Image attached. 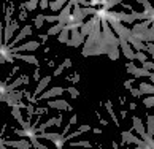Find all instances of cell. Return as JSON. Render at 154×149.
Listing matches in <instances>:
<instances>
[{"label": "cell", "mask_w": 154, "mask_h": 149, "mask_svg": "<svg viewBox=\"0 0 154 149\" xmlns=\"http://www.w3.org/2000/svg\"><path fill=\"white\" fill-rule=\"evenodd\" d=\"M40 48V43L38 41H27L24 44H21V46H16V48H11V54H21L22 51H29V53H33L35 49Z\"/></svg>", "instance_id": "cell-5"}, {"label": "cell", "mask_w": 154, "mask_h": 149, "mask_svg": "<svg viewBox=\"0 0 154 149\" xmlns=\"http://www.w3.org/2000/svg\"><path fill=\"white\" fill-rule=\"evenodd\" d=\"M99 121H100V124H102V125H103V127H105V125H108V122L105 121V119H102L100 116H99Z\"/></svg>", "instance_id": "cell-51"}, {"label": "cell", "mask_w": 154, "mask_h": 149, "mask_svg": "<svg viewBox=\"0 0 154 149\" xmlns=\"http://www.w3.org/2000/svg\"><path fill=\"white\" fill-rule=\"evenodd\" d=\"M26 110H27V116H33L35 114V108H33V105H30V103H27L26 105Z\"/></svg>", "instance_id": "cell-38"}, {"label": "cell", "mask_w": 154, "mask_h": 149, "mask_svg": "<svg viewBox=\"0 0 154 149\" xmlns=\"http://www.w3.org/2000/svg\"><path fill=\"white\" fill-rule=\"evenodd\" d=\"M100 3H102V7H103L105 10L110 11V8L116 7V5H118V3H121V2H119V0H111V2H108V0H102Z\"/></svg>", "instance_id": "cell-25"}, {"label": "cell", "mask_w": 154, "mask_h": 149, "mask_svg": "<svg viewBox=\"0 0 154 149\" xmlns=\"http://www.w3.org/2000/svg\"><path fill=\"white\" fill-rule=\"evenodd\" d=\"M49 81H51V76H45V78H42V79H40V83H38V86H37L35 92H33V95H32L33 99H37V97H38L40 94H42V92H43L45 89L48 87ZM37 100H38V99H37Z\"/></svg>", "instance_id": "cell-12"}, {"label": "cell", "mask_w": 154, "mask_h": 149, "mask_svg": "<svg viewBox=\"0 0 154 149\" xmlns=\"http://www.w3.org/2000/svg\"><path fill=\"white\" fill-rule=\"evenodd\" d=\"M143 105H145L146 108H151V106L154 105V97L149 95V97H146V99H143Z\"/></svg>", "instance_id": "cell-33"}, {"label": "cell", "mask_w": 154, "mask_h": 149, "mask_svg": "<svg viewBox=\"0 0 154 149\" xmlns=\"http://www.w3.org/2000/svg\"><path fill=\"white\" fill-rule=\"evenodd\" d=\"M57 40H59V43H68V40H70V32L67 30V29L64 27L62 29V32L59 33V37H57Z\"/></svg>", "instance_id": "cell-20"}, {"label": "cell", "mask_w": 154, "mask_h": 149, "mask_svg": "<svg viewBox=\"0 0 154 149\" xmlns=\"http://www.w3.org/2000/svg\"><path fill=\"white\" fill-rule=\"evenodd\" d=\"M132 122H134V130H135L137 133H138V135L141 136V140H143L148 146L154 147L152 136L146 135V130H145V125H143V122H141V119H140V117H137V116H134V117H132Z\"/></svg>", "instance_id": "cell-1"}, {"label": "cell", "mask_w": 154, "mask_h": 149, "mask_svg": "<svg viewBox=\"0 0 154 149\" xmlns=\"http://www.w3.org/2000/svg\"><path fill=\"white\" fill-rule=\"evenodd\" d=\"M3 62H5V59H3V57H0V64H3Z\"/></svg>", "instance_id": "cell-56"}, {"label": "cell", "mask_w": 154, "mask_h": 149, "mask_svg": "<svg viewBox=\"0 0 154 149\" xmlns=\"http://www.w3.org/2000/svg\"><path fill=\"white\" fill-rule=\"evenodd\" d=\"M81 10H83L84 18H86V16H97V10H95V8H91V7H88V8H81Z\"/></svg>", "instance_id": "cell-27"}, {"label": "cell", "mask_w": 154, "mask_h": 149, "mask_svg": "<svg viewBox=\"0 0 154 149\" xmlns=\"http://www.w3.org/2000/svg\"><path fill=\"white\" fill-rule=\"evenodd\" d=\"M134 57H135L137 60H140L141 64H143V62H146V60H148V56H146L145 53H141V51H137V53L134 54Z\"/></svg>", "instance_id": "cell-28"}, {"label": "cell", "mask_w": 154, "mask_h": 149, "mask_svg": "<svg viewBox=\"0 0 154 149\" xmlns=\"http://www.w3.org/2000/svg\"><path fill=\"white\" fill-rule=\"evenodd\" d=\"M2 143L5 146H10V147H14V149H30V141L27 140H2Z\"/></svg>", "instance_id": "cell-6"}, {"label": "cell", "mask_w": 154, "mask_h": 149, "mask_svg": "<svg viewBox=\"0 0 154 149\" xmlns=\"http://www.w3.org/2000/svg\"><path fill=\"white\" fill-rule=\"evenodd\" d=\"M125 68H127V71H129V73H132V74H134V78H140V76H148V78L154 79V74H152L151 71L145 70V68H137L134 62H127V64H125Z\"/></svg>", "instance_id": "cell-4"}, {"label": "cell", "mask_w": 154, "mask_h": 149, "mask_svg": "<svg viewBox=\"0 0 154 149\" xmlns=\"http://www.w3.org/2000/svg\"><path fill=\"white\" fill-rule=\"evenodd\" d=\"M62 92H64V87H51L49 90H46V92L40 94V100H48V99H51V97H57Z\"/></svg>", "instance_id": "cell-13"}, {"label": "cell", "mask_w": 154, "mask_h": 149, "mask_svg": "<svg viewBox=\"0 0 154 149\" xmlns=\"http://www.w3.org/2000/svg\"><path fill=\"white\" fill-rule=\"evenodd\" d=\"M45 113H48V108H37V110H35V114H37V116H42V114H45Z\"/></svg>", "instance_id": "cell-41"}, {"label": "cell", "mask_w": 154, "mask_h": 149, "mask_svg": "<svg viewBox=\"0 0 154 149\" xmlns=\"http://www.w3.org/2000/svg\"><path fill=\"white\" fill-rule=\"evenodd\" d=\"M138 3L145 7V13H149V14H152V11H154V10H152V7H151V5L146 2V0H138Z\"/></svg>", "instance_id": "cell-30"}, {"label": "cell", "mask_w": 154, "mask_h": 149, "mask_svg": "<svg viewBox=\"0 0 154 149\" xmlns=\"http://www.w3.org/2000/svg\"><path fill=\"white\" fill-rule=\"evenodd\" d=\"M62 71H64V67H62V65H59V67H57V68H56V70H54L53 76H60V74H62Z\"/></svg>", "instance_id": "cell-40"}, {"label": "cell", "mask_w": 154, "mask_h": 149, "mask_svg": "<svg viewBox=\"0 0 154 149\" xmlns=\"http://www.w3.org/2000/svg\"><path fill=\"white\" fill-rule=\"evenodd\" d=\"M48 108H54V110H60V111H73V106L70 105V103H67L65 100H49L48 102Z\"/></svg>", "instance_id": "cell-8"}, {"label": "cell", "mask_w": 154, "mask_h": 149, "mask_svg": "<svg viewBox=\"0 0 154 149\" xmlns=\"http://www.w3.org/2000/svg\"><path fill=\"white\" fill-rule=\"evenodd\" d=\"M119 40V48H121L122 49V54L125 56V57H127V59L130 60V62H134L135 60V57H134V49H132V46H130V44L127 43V41H125V40L124 38H118Z\"/></svg>", "instance_id": "cell-10"}, {"label": "cell", "mask_w": 154, "mask_h": 149, "mask_svg": "<svg viewBox=\"0 0 154 149\" xmlns=\"http://www.w3.org/2000/svg\"><path fill=\"white\" fill-rule=\"evenodd\" d=\"M67 92L72 95V99H78V95H79L78 89L75 87V86H68V87H67Z\"/></svg>", "instance_id": "cell-29"}, {"label": "cell", "mask_w": 154, "mask_h": 149, "mask_svg": "<svg viewBox=\"0 0 154 149\" xmlns=\"http://www.w3.org/2000/svg\"><path fill=\"white\" fill-rule=\"evenodd\" d=\"M76 121H78V116H76V114H73V116L70 117V124H68V125H75Z\"/></svg>", "instance_id": "cell-46"}, {"label": "cell", "mask_w": 154, "mask_h": 149, "mask_svg": "<svg viewBox=\"0 0 154 149\" xmlns=\"http://www.w3.org/2000/svg\"><path fill=\"white\" fill-rule=\"evenodd\" d=\"M62 67H64V68H70L72 67V60L70 59H65L64 62H62Z\"/></svg>", "instance_id": "cell-43"}, {"label": "cell", "mask_w": 154, "mask_h": 149, "mask_svg": "<svg viewBox=\"0 0 154 149\" xmlns=\"http://www.w3.org/2000/svg\"><path fill=\"white\" fill-rule=\"evenodd\" d=\"M33 78H35V79H40V71H35V74H33Z\"/></svg>", "instance_id": "cell-54"}, {"label": "cell", "mask_w": 154, "mask_h": 149, "mask_svg": "<svg viewBox=\"0 0 154 149\" xmlns=\"http://www.w3.org/2000/svg\"><path fill=\"white\" fill-rule=\"evenodd\" d=\"M121 136H122V143H134V144L140 146L141 149H152L151 146H148L143 140H140L138 136H135L132 132H122Z\"/></svg>", "instance_id": "cell-3"}, {"label": "cell", "mask_w": 154, "mask_h": 149, "mask_svg": "<svg viewBox=\"0 0 154 149\" xmlns=\"http://www.w3.org/2000/svg\"><path fill=\"white\" fill-rule=\"evenodd\" d=\"M130 92H132V95H134V97H140V95H141L138 89H130Z\"/></svg>", "instance_id": "cell-50"}, {"label": "cell", "mask_w": 154, "mask_h": 149, "mask_svg": "<svg viewBox=\"0 0 154 149\" xmlns=\"http://www.w3.org/2000/svg\"><path fill=\"white\" fill-rule=\"evenodd\" d=\"M106 56L110 57L111 60H118V59H119V49H115V51H111V53H108Z\"/></svg>", "instance_id": "cell-36"}, {"label": "cell", "mask_w": 154, "mask_h": 149, "mask_svg": "<svg viewBox=\"0 0 154 149\" xmlns=\"http://www.w3.org/2000/svg\"><path fill=\"white\" fill-rule=\"evenodd\" d=\"M48 38H49L48 35H42V43H46V41H48Z\"/></svg>", "instance_id": "cell-52"}, {"label": "cell", "mask_w": 154, "mask_h": 149, "mask_svg": "<svg viewBox=\"0 0 154 149\" xmlns=\"http://www.w3.org/2000/svg\"><path fill=\"white\" fill-rule=\"evenodd\" d=\"M132 83H134V79H127V81H124V87L130 90V89H132V86H130Z\"/></svg>", "instance_id": "cell-44"}, {"label": "cell", "mask_w": 154, "mask_h": 149, "mask_svg": "<svg viewBox=\"0 0 154 149\" xmlns=\"http://www.w3.org/2000/svg\"><path fill=\"white\" fill-rule=\"evenodd\" d=\"M64 5H65L64 0H56V2H51L49 3V8L53 10V13H54V11H60L62 8H64Z\"/></svg>", "instance_id": "cell-22"}, {"label": "cell", "mask_w": 154, "mask_h": 149, "mask_svg": "<svg viewBox=\"0 0 154 149\" xmlns=\"http://www.w3.org/2000/svg\"><path fill=\"white\" fill-rule=\"evenodd\" d=\"M146 125H148L146 135L152 136V133H154V117L151 116V114H148V122H146Z\"/></svg>", "instance_id": "cell-23"}, {"label": "cell", "mask_w": 154, "mask_h": 149, "mask_svg": "<svg viewBox=\"0 0 154 149\" xmlns=\"http://www.w3.org/2000/svg\"><path fill=\"white\" fill-rule=\"evenodd\" d=\"M11 108H13V110H11V116H13L14 119H16V121H18L19 124H21V127H22V125H24V119H22V114H21V108H18V106H11Z\"/></svg>", "instance_id": "cell-19"}, {"label": "cell", "mask_w": 154, "mask_h": 149, "mask_svg": "<svg viewBox=\"0 0 154 149\" xmlns=\"http://www.w3.org/2000/svg\"><path fill=\"white\" fill-rule=\"evenodd\" d=\"M145 46H146V53L149 54V56H152L154 54V44L152 43H146Z\"/></svg>", "instance_id": "cell-39"}, {"label": "cell", "mask_w": 154, "mask_h": 149, "mask_svg": "<svg viewBox=\"0 0 154 149\" xmlns=\"http://www.w3.org/2000/svg\"><path fill=\"white\" fill-rule=\"evenodd\" d=\"M132 149H141V147H140V146H137V147H132Z\"/></svg>", "instance_id": "cell-57"}, {"label": "cell", "mask_w": 154, "mask_h": 149, "mask_svg": "<svg viewBox=\"0 0 154 149\" xmlns=\"http://www.w3.org/2000/svg\"><path fill=\"white\" fill-rule=\"evenodd\" d=\"M64 27H65L64 24H60V22H57V24H54V26H51V27H49V30H48V33H46V35H48V37L59 35V33L62 32V29H64Z\"/></svg>", "instance_id": "cell-18"}, {"label": "cell", "mask_w": 154, "mask_h": 149, "mask_svg": "<svg viewBox=\"0 0 154 149\" xmlns=\"http://www.w3.org/2000/svg\"><path fill=\"white\" fill-rule=\"evenodd\" d=\"M14 56V59H21V60H24L27 62V64H32V65H40V62L35 56H24V54H13Z\"/></svg>", "instance_id": "cell-15"}, {"label": "cell", "mask_w": 154, "mask_h": 149, "mask_svg": "<svg viewBox=\"0 0 154 149\" xmlns=\"http://www.w3.org/2000/svg\"><path fill=\"white\" fill-rule=\"evenodd\" d=\"M72 8H73V3L68 2L64 8L60 10V14H59V22L60 24L67 26L68 22H70V14H72Z\"/></svg>", "instance_id": "cell-9"}, {"label": "cell", "mask_w": 154, "mask_h": 149, "mask_svg": "<svg viewBox=\"0 0 154 149\" xmlns=\"http://www.w3.org/2000/svg\"><path fill=\"white\" fill-rule=\"evenodd\" d=\"M27 35H32V26H29V24H27V26H24V27L21 29L19 35L16 37L14 40H11V43L8 44V48H10V49H11V48H14V44H18V43L21 41V40H22V38H26Z\"/></svg>", "instance_id": "cell-11"}, {"label": "cell", "mask_w": 154, "mask_h": 149, "mask_svg": "<svg viewBox=\"0 0 154 149\" xmlns=\"http://www.w3.org/2000/svg\"><path fill=\"white\" fill-rule=\"evenodd\" d=\"M119 19H121L122 22H129V24H134V22H135L134 16L132 14H125L124 11H119Z\"/></svg>", "instance_id": "cell-24"}, {"label": "cell", "mask_w": 154, "mask_h": 149, "mask_svg": "<svg viewBox=\"0 0 154 149\" xmlns=\"http://www.w3.org/2000/svg\"><path fill=\"white\" fill-rule=\"evenodd\" d=\"M3 43V26H2V21H0V44Z\"/></svg>", "instance_id": "cell-47"}, {"label": "cell", "mask_w": 154, "mask_h": 149, "mask_svg": "<svg viewBox=\"0 0 154 149\" xmlns=\"http://www.w3.org/2000/svg\"><path fill=\"white\" fill-rule=\"evenodd\" d=\"M70 81H73V83H78V81H79V74H78V73H75V74H73V76L70 78Z\"/></svg>", "instance_id": "cell-49"}, {"label": "cell", "mask_w": 154, "mask_h": 149, "mask_svg": "<svg viewBox=\"0 0 154 149\" xmlns=\"http://www.w3.org/2000/svg\"><path fill=\"white\" fill-rule=\"evenodd\" d=\"M84 40H86V37H83L81 33H79V30H72L70 32V40H68V46H73V48H78L81 46V44H84Z\"/></svg>", "instance_id": "cell-7"}, {"label": "cell", "mask_w": 154, "mask_h": 149, "mask_svg": "<svg viewBox=\"0 0 154 149\" xmlns=\"http://www.w3.org/2000/svg\"><path fill=\"white\" fill-rule=\"evenodd\" d=\"M48 7H49V3L46 2V0H42V2H40V8L45 10V8H48Z\"/></svg>", "instance_id": "cell-48"}, {"label": "cell", "mask_w": 154, "mask_h": 149, "mask_svg": "<svg viewBox=\"0 0 154 149\" xmlns=\"http://www.w3.org/2000/svg\"><path fill=\"white\" fill-rule=\"evenodd\" d=\"M19 29V24L16 19H11L8 24H5V29H3V44L7 43H11V38H13V33L14 30Z\"/></svg>", "instance_id": "cell-2"}, {"label": "cell", "mask_w": 154, "mask_h": 149, "mask_svg": "<svg viewBox=\"0 0 154 149\" xmlns=\"http://www.w3.org/2000/svg\"><path fill=\"white\" fill-rule=\"evenodd\" d=\"M24 97H26L27 100H29V103H30V105H35V103L38 102L37 99H33V97H32V94L29 92V90H24Z\"/></svg>", "instance_id": "cell-34"}, {"label": "cell", "mask_w": 154, "mask_h": 149, "mask_svg": "<svg viewBox=\"0 0 154 149\" xmlns=\"http://www.w3.org/2000/svg\"><path fill=\"white\" fill-rule=\"evenodd\" d=\"M0 57H3L5 62H14V56L11 54L8 44H0Z\"/></svg>", "instance_id": "cell-14"}, {"label": "cell", "mask_w": 154, "mask_h": 149, "mask_svg": "<svg viewBox=\"0 0 154 149\" xmlns=\"http://www.w3.org/2000/svg\"><path fill=\"white\" fill-rule=\"evenodd\" d=\"M141 68H145V70L151 71V70H154V64H152L151 60H146V62H143V64H141Z\"/></svg>", "instance_id": "cell-35"}, {"label": "cell", "mask_w": 154, "mask_h": 149, "mask_svg": "<svg viewBox=\"0 0 154 149\" xmlns=\"http://www.w3.org/2000/svg\"><path fill=\"white\" fill-rule=\"evenodd\" d=\"M138 90H140V94L143 95V94H148V95H152L154 94V86L149 84V83H141L138 86Z\"/></svg>", "instance_id": "cell-17"}, {"label": "cell", "mask_w": 154, "mask_h": 149, "mask_svg": "<svg viewBox=\"0 0 154 149\" xmlns=\"http://www.w3.org/2000/svg\"><path fill=\"white\" fill-rule=\"evenodd\" d=\"M129 108H130V110H135V108H137V105H135V103H130V105H129Z\"/></svg>", "instance_id": "cell-55"}, {"label": "cell", "mask_w": 154, "mask_h": 149, "mask_svg": "<svg viewBox=\"0 0 154 149\" xmlns=\"http://www.w3.org/2000/svg\"><path fill=\"white\" fill-rule=\"evenodd\" d=\"M45 21H48V22H59V14H51V16H45Z\"/></svg>", "instance_id": "cell-37"}, {"label": "cell", "mask_w": 154, "mask_h": 149, "mask_svg": "<svg viewBox=\"0 0 154 149\" xmlns=\"http://www.w3.org/2000/svg\"><path fill=\"white\" fill-rule=\"evenodd\" d=\"M130 14L134 16V19H140V21H154V14H149V13H145V11H141V13H137V11H130Z\"/></svg>", "instance_id": "cell-16"}, {"label": "cell", "mask_w": 154, "mask_h": 149, "mask_svg": "<svg viewBox=\"0 0 154 149\" xmlns=\"http://www.w3.org/2000/svg\"><path fill=\"white\" fill-rule=\"evenodd\" d=\"M24 84H26V86L29 84V76H26V74H24Z\"/></svg>", "instance_id": "cell-53"}, {"label": "cell", "mask_w": 154, "mask_h": 149, "mask_svg": "<svg viewBox=\"0 0 154 149\" xmlns=\"http://www.w3.org/2000/svg\"><path fill=\"white\" fill-rule=\"evenodd\" d=\"M81 133H84V132H88V130H91V125L89 124H83V125H79V129H78Z\"/></svg>", "instance_id": "cell-42"}, {"label": "cell", "mask_w": 154, "mask_h": 149, "mask_svg": "<svg viewBox=\"0 0 154 149\" xmlns=\"http://www.w3.org/2000/svg\"><path fill=\"white\" fill-rule=\"evenodd\" d=\"M105 108H106V111L110 113V116L113 119V122H115L116 125H119V119L116 117V113L113 111V108H111V102H105Z\"/></svg>", "instance_id": "cell-21"}, {"label": "cell", "mask_w": 154, "mask_h": 149, "mask_svg": "<svg viewBox=\"0 0 154 149\" xmlns=\"http://www.w3.org/2000/svg\"><path fill=\"white\" fill-rule=\"evenodd\" d=\"M73 147H89L91 149V143L89 141H72Z\"/></svg>", "instance_id": "cell-26"}, {"label": "cell", "mask_w": 154, "mask_h": 149, "mask_svg": "<svg viewBox=\"0 0 154 149\" xmlns=\"http://www.w3.org/2000/svg\"><path fill=\"white\" fill-rule=\"evenodd\" d=\"M26 18H27V11H26V10H21L19 19H21V21H26Z\"/></svg>", "instance_id": "cell-45"}, {"label": "cell", "mask_w": 154, "mask_h": 149, "mask_svg": "<svg viewBox=\"0 0 154 149\" xmlns=\"http://www.w3.org/2000/svg\"><path fill=\"white\" fill-rule=\"evenodd\" d=\"M43 24H45V14H38L37 18H35V27L40 29Z\"/></svg>", "instance_id": "cell-32"}, {"label": "cell", "mask_w": 154, "mask_h": 149, "mask_svg": "<svg viewBox=\"0 0 154 149\" xmlns=\"http://www.w3.org/2000/svg\"><path fill=\"white\" fill-rule=\"evenodd\" d=\"M37 5H38L37 0H32V2H27V3H24L22 7L27 8V11H32V10H35V8H37Z\"/></svg>", "instance_id": "cell-31"}]
</instances>
